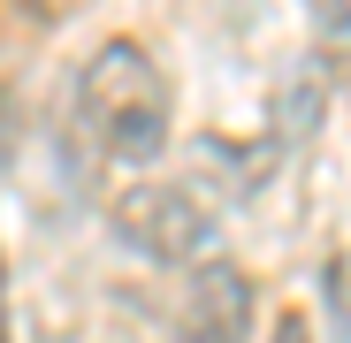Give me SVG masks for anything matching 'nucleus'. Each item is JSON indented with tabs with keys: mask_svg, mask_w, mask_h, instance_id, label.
Instances as JSON below:
<instances>
[{
	"mask_svg": "<svg viewBox=\"0 0 351 343\" xmlns=\"http://www.w3.org/2000/svg\"><path fill=\"white\" fill-rule=\"evenodd\" d=\"M313 23L336 46V62H351V0H313Z\"/></svg>",
	"mask_w": 351,
	"mask_h": 343,
	"instance_id": "20e7f679",
	"label": "nucleus"
},
{
	"mask_svg": "<svg viewBox=\"0 0 351 343\" xmlns=\"http://www.w3.org/2000/svg\"><path fill=\"white\" fill-rule=\"evenodd\" d=\"M176 343H252V282L229 259H206L191 275L184 313H176Z\"/></svg>",
	"mask_w": 351,
	"mask_h": 343,
	"instance_id": "7ed1b4c3",
	"label": "nucleus"
},
{
	"mask_svg": "<svg viewBox=\"0 0 351 343\" xmlns=\"http://www.w3.org/2000/svg\"><path fill=\"white\" fill-rule=\"evenodd\" d=\"M114 237L145 259H160V267H176L214 237V206H199V191L168 183V176H145L114 199Z\"/></svg>",
	"mask_w": 351,
	"mask_h": 343,
	"instance_id": "f03ea898",
	"label": "nucleus"
},
{
	"mask_svg": "<svg viewBox=\"0 0 351 343\" xmlns=\"http://www.w3.org/2000/svg\"><path fill=\"white\" fill-rule=\"evenodd\" d=\"M267 343H313V328H306V313H275V328H267Z\"/></svg>",
	"mask_w": 351,
	"mask_h": 343,
	"instance_id": "39448f33",
	"label": "nucleus"
},
{
	"mask_svg": "<svg viewBox=\"0 0 351 343\" xmlns=\"http://www.w3.org/2000/svg\"><path fill=\"white\" fill-rule=\"evenodd\" d=\"M77 130L107 160H153L168 145V77L145 46L107 38L77 77Z\"/></svg>",
	"mask_w": 351,
	"mask_h": 343,
	"instance_id": "f257e3e1",
	"label": "nucleus"
},
{
	"mask_svg": "<svg viewBox=\"0 0 351 343\" xmlns=\"http://www.w3.org/2000/svg\"><path fill=\"white\" fill-rule=\"evenodd\" d=\"M31 8H38V16H62V8H77V0H31Z\"/></svg>",
	"mask_w": 351,
	"mask_h": 343,
	"instance_id": "0eeeda50",
	"label": "nucleus"
},
{
	"mask_svg": "<svg viewBox=\"0 0 351 343\" xmlns=\"http://www.w3.org/2000/svg\"><path fill=\"white\" fill-rule=\"evenodd\" d=\"M0 343H8V259H0Z\"/></svg>",
	"mask_w": 351,
	"mask_h": 343,
	"instance_id": "423d86ee",
	"label": "nucleus"
}]
</instances>
